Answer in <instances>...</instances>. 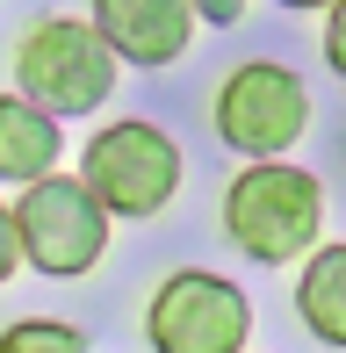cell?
I'll use <instances>...</instances> for the list:
<instances>
[{
	"label": "cell",
	"instance_id": "6da1fadb",
	"mask_svg": "<svg viewBox=\"0 0 346 353\" xmlns=\"http://www.w3.org/2000/svg\"><path fill=\"white\" fill-rule=\"evenodd\" d=\"M224 238L253 267H296L325 245V181L289 159H245L224 188Z\"/></svg>",
	"mask_w": 346,
	"mask_h": 353
},
{
	"label": "cell",
	"instance_id": "7a4b0ae2",
	"mask_svg": "<svg viewBox=\"0 0 346 353\" xmlns=\"http://www.w3.org/2000/svg\"><path fill=\"white\" fill-rule=\"evenodd\" d=\"M116 79H123V58H116V43L94 29V14L87 22L80 14H43V22H29L22 43H14V94L51 108L58 123L108 108Z\"/></svg>",
	"mask_w": 346,
	"mask_h": 353
},
{
	"label": "cell",
	"instance_id": "3957f363",
	"mask_svg": "<svg viewBox=\"0 0 346 353\" xmlns=\"http://www.w3.org/2000/svg\"><path fill=\"white\" fill-rule=\"evenodd\" d=\"M108 202L94 195L80 173H51V181H29L14 195V231H22V260L37 267L43 281H80L101 267L108 252Z\"/></svg>",
	"mask_w": 346,
	"mask_h": 353
},
{
	"label": "cell",
	"instance_id": "277c9868",
	"mask_svg": "<svg viewBox=\"0 0 346 353\" xmlns=\"http://www.w3.org/2000/svg\"><path fill=\"white\" fill-rule=\"evenodd\" d=\"M80 181L108 202V216H159L181 195V144L145 116H116L87 137Z\"/></svg>",
	"mask_w": 346,
	"mask_h": 353
},
{
	"label": "cell",
	"instance_id": "5b68a950",
	"mask_svg": "<svg viewBox=\"0 0 346 353\" xmlns=\"http://www.w3.org/2000/svg\"><path fill=\"white\" fill-rule=\"evenodd\" d=\"M145 346L152 353H245L253 346V303L238 281L210 267H181L145 303Z\"/></svg>",
	"mask_w": 346,
	"mask_h": 353
},
{
	"label": "cell",
	"instance_id": "8992f818",
	"mask_svg": "<svg viewBox=\"0 0 346 353\" xmlns=\"http://www.w3.org/2000/svg\"><path fill=\"white\" fill-rule=\"evenodd\" d=\"M216 137L245 159H289V144L310 130V87L281 58H245L216 87Z\"/></svg>",
	"mask_w": 346,
	"mask_h": 353
},
{
	"label": "cell",
	"instance_id": "52a82bcc",
	"mask_svg": "<svg viewBox=\"0 0 346 353\" xmlns=\"http://www.w3.org/2000/svg\"><path fill=\"white\" fill-rule=\"evenodd\" d=\"M195 0H94V29L116 43L123 65H181L187 43H195Z\"/></svg>",
	"mask_w": 346,
	"mask_h": 353
},
{
	"label": "cell",
	"instance_id": "ba28073f",
	"mask_svg": "<svg viewBox=\"0 0 346 353\" xmlns=\"http://www.w3.org/2000/svg\"><path fill=\"white\" fill-rule=\"evenodd\" d=\"M58 152H65V130H58L51 108H37L29 94H0V181L14 188L51 181Z\"/></svg>",
	"mask_w": 346,
	"mask_h": 353
},
{
	"label": "cell",
	"instance_id": "9c48e42d",
	"mask_svg": "<svg viewBox=\"0 0 346 353\" xmlns=\"http://www.w3.org/2000/svg\"><path fill=\"white\" fill-rule=\"evenodd\" d=\"M296 317L318 346H339L346 353V238L318 245L296 274Z\"/></svg>",
	"mask_w": 346,
	"mask_h": 353
},
{
	"label": "cell",
	"instance_id": "30bf717a",
	"mask_svg": "<svg viewBox=\"0 0 346 353\" xmlns=\"http://www.w3.org/2000/svg\"><path fill=\"white\" fill-rule=\"evenodd\" d=\"M0 353H87V339L72 325H58V317H14L0 332Z\"/></svg>",
	"mask_w": 346,
	"mask_h": 353
},
{
	"label": "cell",
	"instance_id": "8fae6325",
	"mask_svg": "<svg viewBox=\"0 0 346 353\" xmlns=\"http://www.w3.org/2000/svg\"><path fill=\"white\" fill-rule=\"evenodd\" d=\"M325 65L346 79V0H339V8H325Z\"/></svg>",
	"mask_w": 346,
	"mask_h": 353
},
{
	"label": "cell",
	"instance_id": "7c38bea8",
	"mask_svg": "<svg viewBox=\"0 0 346 353\" xmlns=\"http://www.w3.org/2000/svg\"><path fill=\"white\" fill-rule=\"evenodd\" d=\"M14 267H22V231H14V210H0V288L14 281Z\"/></svg>",
	"mask_w": 346,
	"mask_h": 353
},
{
	"label": "cell",
	"instance_id": "4fadbf2b",
	"mask_svg": "<svg viewBox=\"0 0 346 353\" xmlns=\"http://www.w3.org/2000/svg\"><path fill=\"white\" fill-rule=\"evenodd\" d=\"M245 8H253V0H195V14H202V22H216V29L245 22Z\"/></svg>",
	"mask_w": 346,
	"mask_h": 353
},
{
	"label": "cell",
	"instance_id": "5bb4252c",
	"mask_svg": "<svg viewBox=\"0 0 346 353\" xmlns=\"http://www.w3.org/2000/svg\"><path fill=\"white\" fill-rule=\"evenodd\" d=\"M281 8H303L310 14V8H339V0H281Z\"/></svg>",
	"mask_w": 346,
	"mask_h": 353
}]
</instances>
